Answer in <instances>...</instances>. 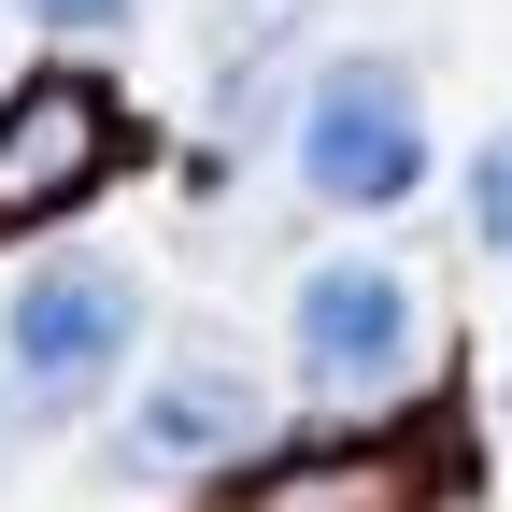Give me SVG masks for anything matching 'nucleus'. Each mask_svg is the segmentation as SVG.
Returning a JSON list of instances; mask_svg holds the SVG:
<instances>
[{"instance_id":"1","label":"nucleus","mask_w":512,"mask_h":512,"mask_svg":"<svg viewBox=\"0 0 512 512\" xmlns=\"http://www.w3.org/2000/svg\"><path fill=\"white\" fill-rule=\"evenodd\" d=\"M299 185L328 214H384L427 185V114H413V72L399 57H328L299 100Z\"/></svg>"},{"instance_id":"2","label":"nucleus","mask_w":512,"mask_h":512,"mask_svg":"<svg viewBox=\"0 0 512 512\" xmlns=\"http://www.w3.org/2000/svg\"><path fill=\"white\" fill-rule=\"evenodd\" d=\"M128 271H100V256H57V271L15 285V313H0V399L15 413H86L100 384L128 370Z\"/></svg>"},{"instance_id":"3","label":"nucleus","mask_w":512,"mask_h":512,"mask_svg":"<svg viewBox=\"0 0 512 512\" xmlns=\"http://www.w3.org/2000/svg\"><path fill=\"white\" fill-rule=\"evenodd\" d=\"M413 370V285L384 256H328L299 285V384L313 399H384Z\"/></svg>"},{"instance_id":"4","label":"nucleus","mask_w":512,"mask_h":512,"mask_svg":"<svg viewBox=\"0 0 512 512\" xmlns=\"http://www.w3.org/2000/svg\"><path fill=\"white\" fill-rule=\"evenodd\" d=\"M100 171H114V100H100L86 72H43V86L0 100V228L72 214Z\"/></svg>"},{"instance_id":"5","label":"nucleus","mask_w":512,"mask_h":512,"mask_svg":"<svg viewBox=\"0 0 512 512\" xmlns=\"http://www.w3.org/2000/svg\"><path fill=\"white\" fill-rule=\"evenodd\" d=\"M256 427H271V384H256L242 356H171V370L143 384V413H128L143 470H214V456H256Z\"/></svg>"},{"instance_id":"6","label":"nucleus","mask_w":512,"mask_h":512,"mask_svg":"<svg viewBox=\"0 0 512 512\" xmlns=\"http://www.w3.org/2000/svg\"><path fill=\"white\" fill-rule=\"evenodd\" d=\"M242 512H413V470L399 456H299L271 484H242Z\"/></svg>"},{"instance_id":"7","label":"nucleus","mask_w":512,"mask_h":512,"mask_svg":"<svg viewBox=\"0 0 512 512\" xmlns=\"http://www.w3.org/2000/svg\"><path fill=\"white\" fill-rule=\"evenodd\" d=\"M470 242H498V256H512V128L470 157Z\"/></svg>"},{"instance_id":"8","label":"nucleus","mask_w":512,"mask_h":512,"mask_svg":"<svg viewBox=\"0 0 512 512\" xmlns=\"http://www.w3.org/2000/svg\"><path fill=\"white\" fill-rule=\"evenodd\" d=\"M15 15H43V29H128L143 0H15Z\"/></svg>"}]
</instances>
